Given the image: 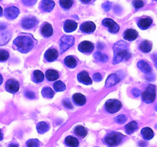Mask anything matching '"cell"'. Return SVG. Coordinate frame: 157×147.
I'll return each mask as SVG.
<instances>
[{
  "mask_svg": "<svg viewBox=\"0 0 157 147\" xmlns=\"http://www.w3.org/2000/svg\"><path fill=\"white\" fill-rule=\"evenodd\" d=\"M37 43L36 40L34 39L30 34H21L15 38L13 41L12 47L15 50L21 52L22 54H26L31 51L35 47Z\"/></svg>",
  "mask_w": 157,
  "mask_h": 147,
  "instance_id": "6da1fadb",
  "label": "cell"
},
{
  "mask_svg": "<svg viewBox=\"0 0 157 147\" xmlns=\"http://www.w3.org/2000/svg\"><path fill=\"white\" fill-rule=\"evenodd\" d=\"M138 34L137 31H136L135 29H132V28H129L127 29V30L124 32V39L127 40V41H134L137 38Z\"/></svg>",
  "mask_w": 157,
  "mask_h": 147,
  "instance_id": "ac0fdd59",
  "label": "cell"
},
{
  "mask_svg": "<svg viewBox=\"0 0 157 147\" xmlns=\"http://www.w3.org/2000/svg\"><path fill=\"white\" fill-rule=\"evenodd\" d=\"M77 28H78V23L74 21V20H66L64 24V31L67 33L75 32Z\"/></svg>",
  "mask_w": 157,
  "mask_h": 147,
  "instance_id": "d6986e66",
  "label": "cell"
},
{
  "mask_svg": "<svg viewBox=\"0 0 157 147\" xmlns=\"http://www.w3.org/2000/svg\"><path fill=\"white\" fill-rule=\"evenodd\" d=\"M94 58L96 59V61H100V62L106 63L108 61V57L105 54H103L101 51H97L94 54Z\"/></svg>",
  "mask_w": 157,
  "mask_h": 147,
  "instance_id": "836d02e7",
  "label": "cell"
},
{
  "mask_svg": "<svg viewBox=\"0 0 157 147\" xmlns=\"http://www.w3.org/2000/svg\"><path fill=\"white\" fill-rule=\"evenodd\" d=\"M44 79V75L41 70H36L33 72L32 76V80L33 82L36 83V84H39L41 83Z\"/></svg>",
  "mask_w": 157,
  "mask_h": 147,
  "instance_id": "83f0119b",
  "label": "cell"
},
{
  "mask_svg": "<svg viewBox=\"0 0 157 147\" xmlns=\"http://www.w3.org/2000/svg\"><path fill=\"white\" fill-rule=\"evenodd\" d=\"M19 83L15 79H9L6 82V91L10 93H15L19 90Z\"/></svg>",
  "mask_w": 157,
  "mask_h": 147,
  "instance_id": "9c48e42d",
  "label": "cell"
},
{
  "mask_svg": "<svg viewBox=\"0 0 157 147\" xmlns=\"http://www.w3.org/2000/svg\"><path fill=\"white\" fill-rule=\"evenodd\" d=\"M54 90L56 92H61L66 90V85L61 81H57L53 84Z\"/></svg>",
  "mask_w": 157,
  "mask_h": 147,
  "instance_id": "e575fe53",
  "label": "cell"
},
{
  "mask_svg": "<svg viewBox=\"0 0 157 147\" xmlns=\"http://www.w3.org/2000/svg\"><path fill=\"white\" fill-rule=\"evenodd\" d=\"M130 58L129 51V44L124 41H119L113 44V64H117L124 60H128Z\"/></svg>",
  "mask_w": 157,
  "mask_h": 147,
  "instance_id": "7a4b0ae2",
  "label": "cell"
},
{
  "mask_svg": "<svg viewBox=\"0 0 157 147\" xmlns=\"http://www.w3.org/2000/svg\"><path fill=\"white\" fill-rule=\"evenodd\" d=\"M94 49V45L93 43L88 41H84L78 44V50L81 53L90 54Z\"/></svg>",
  "mask_w": 157,
  "mask_h": 147,
  "instance_id": "8fae6325",
  "label": "cell"
},
{
  "mask_svg": "<svg viewBox=\"0 0 157 147\" xmlns=\"http://www.w3.org/2000/svg\"><path fill=\"white\" fill-rule=\"evenodd\" d=\"M152 47H153L152 43L148 40L141 41L139 45L140 50L144 52V53H149L152 50Z\"/></svg>",
  "mask_w": 157,
  "mask_h": 147,
  "instance_id": "f1b7e54d",
  "label": "cell"
},
{
  "mask_svg": "<svg viewBox=\"0 0 157 147\" xmlns=\"http://www.w3.org/2000/svg\"><path fill=\"white\" fill-rule=\"evenodd\" d=\"M93 78L95 81H97V82H99V81H101V80H102V76H101V74L96 73L94 74Z\"/></svg>",
  "mask_w": 157,
  "mask_h": 147,
  "instance_id": "ee69618b",
  "label": "cell"
},
{
  "mask_svg": "<svg viewBox=\"0 0 157 147\" xmlns=\"http://www.w3.org/2000/svg\"><path fill=\"white\" fill-rule=\"evenodd\" d=\"M78 81L81 84H84L85 85H90L92 84V80L90 77L89 76V74L85 70L80 72L77 76Z\"/></svg>",
  "mask_w": 157,
  "mask_h": 147,
  "instance_id": "e0dca14e",
  "label": "cell"
},
{
  "mask_svg": "<svg viewBox=\"0 0 157 147\" xmlns=\"http://www.w3.org/2000/svg\"><path fill=\"white\" fill-rule=\"evenodd\" d=\"M44 59L48 62H52L55 61L57 58H58V52L55 48H51L48 49L44 53Z\"/></svg>",
  "mask_w": 157,
  "mask_h": 147,
  "instance_id": "2e32d148",
  "label": "cell"
},
{
  "mask_svg": "<svg viewBox=\"0 0 157 147\" xmlns=\"http://www.w3.org/2000/svg\"><path fill=\"white\" fill-rule=\"evenodd\" d=\"M38 24V21L35 17L29 15L23 18L21 21V27L25 30H29L36 27Z\"/></svg>",
  "mask_w": 157,
  "mask_h": 147,
  "instance_id": "8992f818",
  "label": "cell"
},
{
  "mask_svg": "<svg viewBox=\"0 0 157 147\" xmlns=\"http://www.w3.org/2000/svg\"><path fill=\"white\" fill-rule=\"evenodd\" d=\"M141 135L145 140H150L154 136V133L150 127H144L141 130Z\"/></svg>",
  "mask_w": 157,
  "mask_h": 147,
  "instance_id": "d4e9b609",
  "label": "cell"
},
{
  "mask_svg": "<svg viewBox=\"0 0 157 147\" xmlns=\"http://www.w3.org/2000/svg\"><path fill=\"white\" fill-rule=\"evenodd\" d=\"M2 15H3V9L2 8V6H0V17L2 16Z\"/></svg>",
  "mask_w": 157,
  "mask_h": 147,
  "instance_id": "c3c4849f",
  "label": "cell"
},
{
  "mask_svg": "<svg viewBox=\"0 0 157 147\" xmlns=\"http://www.w3.org/2000/svg\"><path fill=\"white\" fill-rule=\"evenodd\" d=\"M63 104H64V106L65 107H67V109H73V105H72L71 102V100L69 99H64V100H63Z\"/></svg>",
  "mask_w": 157,
  "mask_h": 147,
  "instance_id": "60d3db41",
  "label": "cell"
},
{
  "mask_svg": "<svg viewBox=\"0 0 157 147\" xmlns=\"http://www.w3.org/2000/svg\"><path fill=\"white\" fill-rule=\"evenodd\" d=\"M45 77L48 81L52 82V81H55L59 78V73L57 70L50 69V70H46Z\"/></svg>",
  "mask_w": 157,
  "mask_h": 147,
  "instance_id": "cb8c5ba5",
  "label": "cell"
},
{
  "mask_svg": "<svg viewBox=\"0 0 157 147\" xmlns=\"http://www.w3.org/2000/svg\"><path fill=\"white\" fill-rule=\"evenodd\" d=\"M9 53L6 50L0 49V62H3L9 59Z\"/></svg>",
  "mask_w": 157,
  "mask_h": 147,
  "instance_id": "8d00e7d4",
  "label": "cell"
},
{
  "mask_svg": "<svg viewBox=\"0 0 157 147\" xmlns=\"http://www.w3.org/2000/svg\"><path fill=\"white\" fill-rule=\"evenodd\" d=\"M132 95H133L134 97H138V96L140 95V90L137 88H133L132 90Z\"/></svg>",
  "mask_w": 157,
  "mask_h": 147,
  "instance_id": "7bdbcfd3",
  "label": "cell"
},
{
  "mask_svg": "<svg viewBox=\"0 0 157 147\" xmlns=\"http://www.w3.org/2000/svg\"><path fill=\"white\" fill-rule=\"evenodd\" d=\"M127 116H125L124 114H121L114 118L115 122L120 124H124V123L127 122Z\"/></svg>",
  "mask_w": 157,
  "mask_h": 147,
  "instance_id": "74e56055",
  "label": "cell"
},
{
  "mask_svg": "<svg viewBox=\"0 0 157 147\" xmlns=\"http://www.w3.org/2000/svg\"><path fill=\"white\" fill-rule=\"evenodd\" d=\"M40 141L37 139H31L26 142V147H39Z\"/></svg>",
  "mask_w": 157,
  "mask_h": 147,
  "instance_id": "d590c367",
  "label": "cell"
},
{
  "mask_svg": "<svg viewBox=\"0 0 157 147\" xmlns=\"http://www.w3.org/2000/svg\"><path fill=\"white\" fill-rule=\"evenodd\" d=\"M8 147H19V145L17 142H12L8 145Z\"/></svg>",
  "mask_w": 157,
  "mask_h": 147,
  "instance_id": "f6af8a7d",
  "label": "cell"
},
{
  "mask_svg": "<svg viewBox=\"0 0 157 147\" xmlns=\"http://www.w3.org/2000/svg\"></svg>",
  "mask_w": 157,
  "mask_h": 147,
  "instance_id": "f907efd6",
  "label": "cell"
},
{
  "mask_svg": "<svg viewBox=\"0 0 157 147\" xmlns=\"http://www.w3.org/2000/svg\"><path fill=\"white\" fill-rule=\"evenodd\" d=\"M64 144L68 147H78L79 146V141L76 137L68 136L64 139Z\"/></svg>",
  "mask_w": 157,
  "mask_h": 147,
  "instance_id": "484cf974",
  "label": "cell"
},
{
  "mask_svg": "<svg viewBox=\"0 0 157 147\" xmlns=\"http://www.w3.org/2000/svg\"><path fill=\"white\" fill-rule=\"evenodd\" d=\"M19 15V9L15 6H9L4 10V15L9 20H13Z\"/></svg>",
  "mask_w": 157,
  "mask_h": 147,
  "instance_id": "30bf717a",
  "label": "cell"
},
{
  "mask_svg": "<svg viewBox=\"0 0 157 147\" xmlns=\"http://www.w3.org/2000/svg\"><path fill=\"white\" fill-rule=\"evenodd\" d=\"M40 32L44 38H49L54 33L53 28L48 22H44L40 28Z\"/></svg>",
  "mask_w": 157,
  "mask_h": 147,
  "instance_id": "5bb4252c",
  "label": "cell"
},
{
  "mask_svg": "<svg viewBox=\"0 0 157 147\" xmlns=\"http://www.w3.org/2000/svg\"><path fill=\"white\" fill-rule=\"evenodd\" d=\"M144 2L143 0H133V6L136 9H139L140 8L144 6Z\"/></svg>",
  "mask_w": 157,
  "mask_h": 147,
  "instance_id": "f35d334b",
  "label": "cell"
},
{
  "mask_svg": "<svg viewBox=\"0 0 157 147\" xmlns=\"http://www.w3.org/2000/svg\"><path fill=\"white\" fill-rule=\"evenodd\" d=\"M74 133L80 139H84L87 135V130L83 126L78 125L74 130Z\"/></svg>",
  "mask_w": 157,
  "mask_h": 147,
  "instance_id": "7402d4cb",
  "label": "cell"
},
{
  "mask_svg": "<svg viewBox=\"0 0 157 147\" xmlns=\"http://www.w3.org/2000/svg\"><path fill=\"white\" fill-rule=\"evenodd\" d=\"M156 98V86L149 85L145 91L142 93V100L146 104H150Z\"/></svg>",
  "mask_w": 157,
  "mask_h": 147,
  "instance_id": "277c9868",
  "label": "cell"
},
{
  "mask_svg": "<svg viewBox=\"0 0 157 147\" xmlns=\"http://www.w3.org/2000/svg\"><path fill=\"white\" fill-rule=\"evenodd\" d=\"M137 67L144 74H150L152 72V67L146 61L141 60L137 63Z\"/></svg>",
  "mask_w": 157,
  "mask_h": 147,
  "instance_id": "603a6c76",
  "label": "cell"
},
{
  "mask_svg": "<svg viewBox=\"0 0 157 147\" xmlns=\"http://www.w3.org/2000/svg\"><path fill=\"white\" fill-rule=\"evenodd\" d=\"M41 94L46 99H52L55 96V92L50 87H44L41 90Z\"/></svg>",
  "mask_w": 157,
  "mask_h": 147,
  "instance_id": "1f68e13d",
  "label": "cell"
},
{
  "mask_svg": "<svg viewBox=\"0 0 157 147\" xmlns=\"http://www.w3.org/2000/svg\"><path fill=\"white\" fill-rule=\"evenodd\" d=\"M36 129L39 134H44L48 131L49 129H50V126L48 123L42 121V122H40L37 124Z\"/></svg>",
  "mask_w": 157,
  "mask_h": 147,
  "instance_id": "f546056e",
  "label": "cell"
},
{
  "mask_svg": "<svg viewBox=\"0 0 157 147\" xmlns=\"http://www.w3.org/2000/svg\"><path fill=\"white\" fill-rule=\"evenodd\" d=\"M75 0H59V4L62 9L67 10L73 6Z\"/></svg>",
  "mask_w": 157,
  "mask_h": 147,
  "instance_id": "d6a6232c",
  "label": "cell"
},
{
  "mask_svg": "<svg viewBox=\"0 0 157 147\" xmlns=\"http://www.w3.org/2000/svg\"><path fill=\"white\" fill-rule=\"evenodd\" d=\"M3 139V133H2V130L0 129V141H2Z\"/></svg>",
  "mask_w": 157,
  "mask_h": 147,
  "instance_id": "7dc6e473",
  "label": "cell"
},
{
  "mask_svg": "<svg viewBox=\"0 0 157 147\" xmlns=\"http://www.w3.org/2000/svg\"><path fill=\"white\" fill-rule=\"evenodd\" d=\"M120 81H121V78L117 76V74H110L107 77V81H106L105 87L106 88H109V87H113L117 83H119Z\"/></svg>",
  "mask_w": 157,
  "mask_h": 147,
  "instance_id": "ffe728a7",
  "label": "cell"
},
{
  "mask_svg": "<svg viewBox=\"0 0 157 147\" xmlns=\"http://www.w3.org/2000/svg\"><path fill=\"white\" fill-rule=\"evenodd\" d=\"M74 104L78 107H82L86 104V97L80 93H76L72 96Z\"/></svg>",
  "mask_w": 157,
  "mask_h": 147,
  "instance_id": "44dd1931",
  "label": "cell"
},
{
  "mask_svg": "<svg viewBox=\"0 0 157 147\" xmlns=\"http://www.w3.org/2000/svg\"><path fill=\"white\" fill-rule=\"evenodd\" d=\"M75 44V38L73 36L70 35H64L61 38L60 40V49H61V53L62 54L67 49L70 48L71 47Z\"/></svg>",
  "mask_w": 157,
  "mask_h": 147,
  "instance_id": "52a82bcc",
  "label": "cell"
},
{
  "mask_svg": "<svg viewBox=\"0 0 157 147\" xmlns=\"http://www.w3.org/2000/svg\"><path fill=\"white\" fill-rule=\"evenodd\" d=\"M2 82H3V77H2V76L1 74H0V85L2 84Z\"/></svg>",
  "mask_w": 157,
  "mask_h": 147,
  "instance_id": "681fc988",
  "label": "cell"
},
{
  "mask_svg": "<svg viewBox=\"0 0 157 147\" xmlns=\"http://www.w3.org/2000/svg\"><path fill=\"white\" fill-rule=\"evenodd\" d=\"M102 24L108 28V31L110 33L117 34L118 33V32H119L120 30L119 24L117 22H115L113 19H111V18H104L102 21Z\"/></svg>",
  "mask_w": 157,
  "mask_h": 147,
  "instance_id": "ba28073f",
  "label": "cell"
},
{
  "mask_svg": "<svg viewBox=\"0 0 157 147\" xmlns=\"http://www.w3.org/2000/svg\"><path fill=\"white\" fill-rule=\"evenodd\" d=\"M124 136L118 132H110L106 135L103 139V142L108 147H116L121 144L124 140Z\"/></svg>",
  "mask_w": 157,
  "mask_h": 147,
  "instance_id": "3957f363",
  "label": "cell"
},
{
  "mask_svg": "<svg viewBox=\"0 0 157 147\" xmlns=\"http://www.w3.org/2000/svg\"><path fill=\"white\" fill-rule=\"evenodd\" d=\"M25 96L28 99L33 100L35 98V93L33 91H31V90H27V91L25 92Z\"/></svg>",
  "mask_w": 157,
  "mask_h": 147,
  "instance_id": "ab89813d",
  "label": "cell"
},
{
  "mask_svg": "<svg viewBox=\"0 0 157 147\" xmlns=\"http://www.w3.org/2000/svg\"><path fill=\"white\" fill-rule=\"evenodd\" d=\"M55 6V2L52 0H41L39 3V9L42 12H50Z\"/></svg>",
  "mask_w": 157,
  "mask_h": 147,
  "instance_id": "7c38bea8",
  "label": "cell"
},
{
  "mask_svg": "<svg viewBox=\"0 0 157 147\" xmlns=\"http://www.w3.org/2000/svg\"><path fill=\"white\" fill-rule=\"evenodd\" d=\"M153 24V19L150 17L145 16L137 20V25L142 30H147Z\"/></svg>",
  "mask_w": 157,
  "mask_h": 147,
  "instance_id": "4fadbf2b",
  "label": "cell"
},
{
  "mask_svg": "<svg viewBox=\"0 0 157 147\" xmlns=\"http://www.w3.org/2000/svg\"><path fill=\"white\" fill-rule=\"evenodd\" d=\"M91 1L92 0H81V2L84 3V4H88V3H90Z\"/></svg>",
  "mask_w": 157,
  "mask_h": 147,
  "instance_id": "bcb514c9",
  "label": "cell"
},
{
  "mask_svg": "<svg viewBox=\"0 0 157 147\" xmlns=\"http://www.w3.org/2000/svg\"><path fill=\"white\" fill-rule=\"evenodd\" d=\"M64 63L69 68H75V67H76L77 64H78V60L74 56L69 55V56H67L64 58Z\"/></svg>",
  "mask_w": 157,
  "mask_h": 147,
  "instance_id": "4316f807",
  "label": "cell"
},
{
  "mask_svg": "<svg viewBox=\"0 0 157 147\" xmlns=\"http://www.w3.org/2000/svg\"><path fill=\"white\" fill-rule=\"evenodd\" d=\"M21 2L26 6H32L36 3L37 0H21Z\"/></svg>",
  "mask_w": 157,
  "mask_h": 147,
  "instance_id": "b9f144b4",
  "label": "cell"
},
{
  "mask_svg": "<svg viewBox=\"0 0 157 147\" xmlns=\"http://www.w3.org/2000/svg\"><path fill=\"white\" fill-rule=\"evenodd\" d=\"M105 110L109 113H115L119 111L122 107V104L117 99H110L106 102Z\"/></svg>",
  "mask_w": 157,
  "mask_h": 147,
  "instance_id": "5b68a950",
  "label": "cell"
},
{
  "mask_svg": "<svg viewBox=\"0 0 157 147\" xmlns=\"http://www.w3.org/2000/svg\"><path fill=\"white\" fill-rule=\"evenodd\" d=\"M80 29L82 32L86 34H91L96 29V24L93 21H85L80 26Z\"/></svg>",
  "mask_w": 157,
  "mask_h": 147,
  "instance_id": "9a60e30c",
  "label": "cell"
},
{
  "mask_svg": "<svg viewBox=\"0 0 157 147\" xmlns=\"http://www.w3.org/2000/svg\"><path fill=\"white\" fill-rule=\"evenodd\" d=\"M138 129V123L136 121H131L125 126V131L127 134L130 135L135 133Z\"/></svg>",
  "mask_w": 157,
  "mask_h": 147,
  "instance_id": "4dcf8cb0",
  "label": "cell"
}]
</instances>
